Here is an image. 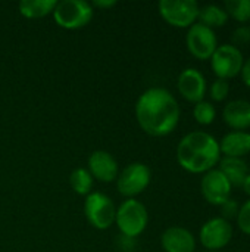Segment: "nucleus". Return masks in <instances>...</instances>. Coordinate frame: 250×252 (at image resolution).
<instances>
[{
    "label": "nucleus",
    "instance_id": "28",
    "mask_svg": "<svg viewBox=\"0 0 250 252\" xmlns=\"http://www.w3.org/2000/svg\"><path fill=\"white\" fill-rule=\"evenodd\" d=\"M240 75H242L243 83H245L248 87H250V56L248 59H245L243 66H242V71H240Z\"/></svg>",
    "mask_w": 250,
    "mask_h": 252
},
{
    "label": "nucleus",
    "instance_id": "3",
    "mask_svg": "<svg viewBox=\"0 0 250 252\" xmlns=\"http://www.w3.org/2000/svg\"><path fill=\"white\" fill-rule=\"evenodd\" d=\"M147 221H149V214L146 207L134 198L125 199L116 208L115 224L118 226L121 235L137 238L147 227Z\"/></svg>",
    "mask_w": 250,
    "mask_h": 252
},
{
    "label": "nucleus",
    "instance_id": "25",
    "mask_svg": "<svg viewBox=\"0 0 250 252\" xmlns=\"http://www.w3.org/2000/svg\"><path fill=\"white\" fill-rule=\"evenodd\" d=\"M233 46L239 47L240 46H246L250 43V27H246V25H240L239 28L234 30L233 32Z\"/></svg>",
    "mask_w": 250,
    "mask_h": 252
},
{
    "label": "nucleus",
    "instance_id": "31",
    "mask_svg": "<svg viewBox=\"0 0 250 252\" xmlns=\"http://www.w3.org/2000/svg\"><path fill=\"white\" fill-rule=\"evenodd\" d=\"M206 252H215V251H206Z\"/></svg>",
    "mask_w": 250,
    "mask_h": 252
},
{
    "label": "nucleus",
    "instance_id": "30",
    "mask_svg": "<svg viewBox=\"0 0 250 252\" xmlns=\"http://www.w3.org/2000/svg\"><path fill=\"white\" fill-rule=\"evenodd\" d=\"M240 188H243L245 193H246V195L250 198V173L246 176V179H245V182L242 183V186H240Z\"/></svg>",
    "mask_w": 250,
    "mask_h": 252
},
{
    "label": "nucleus",
    "instance_id": "29",
    "mask_svg": "<svg viewBox=\"0 0 250 252\" xmlns=\"http://www.w3.org/2000/svg\"><path fill=\"white\" fill-rule=\"evenodd\" d=\"M116 4L115 0H94L91 3L93 7H100V9H109V7H113Z\"/></svg>",
    "mask_w": 250,
    "mask_h": 252
},
{
    "label": "nucleus",
    "instance_id": "18",
    "mask_svg": "<svg viewBox=\"0 0 250 252\" xmlns=\"http://www.w3.org/2000/svg\"><path fill=\"white\" fill-rule=\"evenodd\" d=\"M56 4V0H22L19 3V13L28 19H37L53 13Z\"/></svg>",
    "mask_w": 250,
    "mask_h": 252
},
{
    "label": "nucleus",
    "instance_id": "6",
    "mask_svg": "<svg viewBox=\"0 0 250 252\" xmlns=\"http://www.w3.org/2000/svg\"><path fill=\"white\" fill-rule=\"evenodd\" d=\"M84 214L93 227L106 230L115 223L116 208L108 195L102 192H91L84 201Z\"/></svg>",
    "mask_w": 250,
    "mask_h": 252
},
{
    "label": "nucleus",
    "instance_id": "9",
    "mask_svg": "<svg viewBox=\"0 0 250 252\" xmlns=\"http://www.w3.org/2000/svg\"><path fill=\"white\" fill-rule=\"evenodd\" d=\"M186 44L189 52L199 61H208L218 47V38L212 28L196 22L193 24L186 35Z\"/></svg>",
    "mask_w": 250,
    "mask_h": 252
},
{
    "label": "nucleus",
    "instance_id": "24",
    "mask_svg": "<svg viewBox=\"0 0 250 252\" xmlns=\"http://www.w3.org/2000/svg\"><path fill=\"white\" fill-rule=\"evenodd\" d=\"M236 220H237L239 229H240L245 235L250 236V198L242 205V207H240Z\"/></svg>",
    "mask_w": 250,
    "mask_h": 252
},
{
    "label": "nucleus",
    "instance_id": "12",
    "mask_svg": "<svg viewBox=\"0 0 250 252\" xmlns=\"http://www.w3.org/2000/svg\"><path fill=\"white\" fill-rule=\"evenodd\" d=\"M177 87L180 94L192 103L203 100L206 94V78L196 68H186L180 72Z\"/></svg>",
    "mask_w": 250,
    "mask_h": 252
},
{
    "label": "nucleus",
    "instance_id": "15",
    "mask_svg": "<svg viewBox=\"0 0 250 252\" xmlns=\"http://www.w3.org/2000/svg\"><path fill=\"white\" fill-rule=\"evenodd\" d=\"M222 118L233 131H246L250 128V102L234 99L224 106Z\"/></svg>",
    "mask_w": 250,
    "mask_h": 252
},
{
    "label": "nucleus",
    "instance_id": "23",
    "mask_svg": "<svg viewBox=\"0 0 250 252\" xmlns=\"http://www.w3.org/2000/svg\"><path fill=\"white\" fill-rule=\"evenodd\" d=\"M209 94L212 97V100L215 102H222L228 97L230 94V83L227 80H221V78H217L212 84H211V89H209Z\"/></svg>",
    "mask_w": 250,
    "mask_h": 252
},
{
    "label": "nucleus",
    "instance_id": "8",
    "mask_svg": "<svg viewBox=\"0 0 250 252\" xmlns=\"http://www.w3.org/2000/svg\"><path fill=\"white\" fill-rule=\"evenodd\" d=\"M152 179L150 168L143 162L127 165L116 177V189L122 196L134 198L146 190Z\"/></svg>",
    "mask_w": 250,
    "mask_h": 252
},
{
    "label": "nucleus",
    "instance_id": "13",
    "mask_svg": "<svg viewBox=\"0 0 250 252\" xmlns=\"http://www.w3.org/2000/svg\"><path fill=\"white\" fill-rule=\"evenodd\" d=\"M88 171L93 179L111 183L118 177V162L108 151H94L88 157Z\"/></svg>",
    "mask_w": 250,
    "mask_h": 252
},
{
    "label": "nucleus",
    "instance_id": "11",
    "mask_svg": "<svg viewBox=\"0 0 250 252\" xmlns=\"http://www.w3.org/2000/svg\"><path fill=\"white\" fill-rule=\"evenodd\" d=\"M233 186L227 180V177L218 170L214 168L203 174L200 182V190L203 198L215 207H221L225 201L231 198Z\"/></svg>",
    "mask_w": 250,
    "mask_h": 252
},
{
    "label": "nucleus",
    "instance_id": "22",
    "mask_svg": "<svg viewBox=\"0 0 250 252\" xmlns=\"http://www.w3.org/2000/svg\"><path fill=\"white\" fill-rule=\"evenodd\" d=\"M193 117L200 126H211L217 118V109L211 102L200 100V102L194 103Z\"/></svg>",
    "mask_w": 250,
    "mask_h": 252
},
{
    "label": "nucleus",
    "instance_id": "4",
    "mask_svg": "<svg viewBox=\"0 0 250 252\" xmlns=\"http://www.w3.org/2000/svg\"><path fill=\"white\" fill-rule=\"evenodd\" d=\"M55 22L65 30H78L85 27L94 15V7L85 0H62L53 10Z\"/></svg>",
    "mask_w": 250,
    "mask_h": 252
},
{
    "label": "nucleus",
    "instance_id": "19",
    "mask_svg": "<svg viewBox=\"0 0 250 252\" xmlns=\"http://www.w3.org/2000/svg\"><path fill=\"white\" fill-rule=\"evenodd\" d=\"M228 13L225 12V9L222 6L218 4H206L203 7H200L199 10V21L200 24L209 27V28H218V27H224L228 22Z\"/></svg>",
    "mask_w": 250,
    "mask_h": 252
},
{
    "label": "nucleus",
    "instance_id": "5",
    "mask_svg": "<svg viewBox=\"0 0 250 252\" xmlns=\"http://www.w3.org/2000/svg\"><path fill=\"white\" fill-rule=\"evenodd\" d=\"M158 7L162 19L175 28H190L196 24L200 10L196 0H161Z\"/></svg>",
    "mask_w": 250,
    "mask_h": 252
},
{
    "label": "nucleus",
    "instance_id": "27",
    "mask_svg": "<svg viewBox=\"0 0 250 252\" xmlns=\"http://www.w3.org/2000/svg\"><path fill=\"white\" fill-rule=\"evenodd\" d=\"M118 250L121 252H134L137 248V241L136 238H130L125 235H118L116 241H115Z\"/></svg>",
    "mask_w": 250,
    "mask_h": 252
},
{
    "label": "nucleus",
    "instance_id": "2",
    "mask_svg": "<svg viewBox=\"0 0 250 252\" xmlns=\"http://www.w3.org/2000/svg\"><path fill=\"white\" fill-rule=\"evenodd\" d=\"M177 161L192 174H205L221 161L220 142L206 131L186 134L177 146Z\"/></svg>",
    "mask_w": 250,
    "mask_h": 252
},
{
    "label": "nucleus",
    "instance_id": "17",
    "mask_svg": "<svg viewBox=\"0 0 250 252\" xmlns=\"http://www.w3.org/2000/svg\"><path fill=\"white\" fill-rule=\"evenodd\" d=\"M230 182L231 186H242L246 176L249 174V167L243 158H221L220 168H218Z\"/></svg>",
    "mask_w": 250,
    "mask_h": 252
},
{
    "label": "nucleus",
    "instance_id": "21",
    "mask_svg": "<svg viewBox=\"0 0 250 252\" xmlns=\"http://www.w3.org/2000/svg\"><path fill=\"white\" fill-rule=\"evenodd\" d=\"M224 9L234 21L246 24L250 21V0H227Z\"/></svg>",
    "mask_w": 250,
    "mask_h": 252
},
{
    "label": "nucleus",
    "instance_id": "10",
    "mask_svg": "<svg viewBox=\"0 0 250 252\" xmlns=\"http://www.w3.org/2000/svg\"><path fill=\"white\" fill-rule=\"evenodd\" d=\"M234 235L233 224L222 217H215L208 220L199 232V241L206 251L220 252V250L225 248Z\"/></svg>",
    "mask_w": 250,
    "mask_h": 252
},
{
    "label": "nucleus",
    "instance_id": "16",
    "mask_svg": "<svg viewBox=\"0 0 250 252\" xmlns=\"http://www.w3.org/2000/svg\"><path fill=\"white\" fill-rule=\"evenodd\" d=\"M221 155L225 158H243L250 154L249 131H230L220 142Z\"/></svg>",
    "mask_w": 250,
    "mask_h": 252
},
{
    "label": "nucleus",
    "instance_id": "14",
    "mask_svg": "<svg viewBox=\"0 0 250 252\" xmlns=\"http://www.w3.org/2000/svg\"><path fill=\"white\" fill-rule=\"evenodd\" d=\"M161 245L165 252H194L196 239L190 230L172 226L162 233Z\"/></svg>",
    "mask_w": 250,
    "mask_h": 252
},
{
    "label": "nucleus",
    "instance_id": "26",
    "mask_svg": "<svg viewBox=\"0 0 250 252\" xmlns=\"http://www.w3.org/2000/svg\"><path fill=\"white\" fill-rule=\"evenodd\" d=\"M239 210H240V207H239L237 201H234V199H231V198H230L228 201H225V202L221 205V214H222V219H224V220H227V221H230V220H233V219H237Z\"/></svg>",
    "mask_w": 250,
    "mask_h": 252
},
{
    "label": "nucleus",
    "instance_id": "7",
    "mask_svg": "<svg viewBox=\"0 0 250 252\" xmlns=\"http://www.w3.org/2000/svg\"><path fill=\"white\" fill-rule=\"evenodd\" d=\"M209 61H211V68L217 75V78L228 81L240 75L245 58H243V52L239 47L227 43V44H220Z\"/></svg>",
    "mask_w": 250,
    "mask_h": 252
},
{
    "label": "nucleus",
    "instance_id": "20",
    "mask_svg": "<svg viewBox=\"0 0 250 252\" xmlns=\"http://www.w3.org/2000/svg\"><path fill=\"white\" fill-rule=\"evenodd\" d=\"M93 176L90 174V171L87 168H75L71 176H69V185L72 188V190L78 195H90L91 189H93Z\"/></svg>",
    "mask_w": 250,
    "mask_h": 252
},
{
    "label": "nucleus",
    "instance_id": "1",
    "mask_svg": "<svg viewBox=\"0 0 250 252\" xmlns=\"http://www.w3.org/2000/svg\"><path fill=\"white\" fill-rule=\"evenodd\" d=\"M180 105L164 87H152L140 94L136 103V118L141 130L153 137L171 134L180 123Z\"/></svg>",
    "mask_w": 250,
    "mask_h": 252
}]
</instances>
